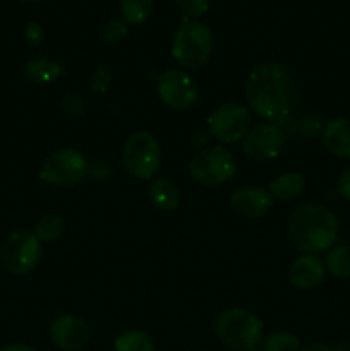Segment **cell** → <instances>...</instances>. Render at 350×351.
<instances>
[{
	"instance_id": "16",
	"label": "cell",
	"mask_w": 350,
	"mask_h": 351,
	"mask_svg": "<svg viewBox=\"0 0 350 351\" xmlns=\"http://www.w3.org/2000/svg\"><path fill=\"white\" fill-rule=\"evenodd\" d=\"M148 197L151 204L160 211H174L180 204V194L178 189L167 178H156L150 184L148 189Z\"/></svg>"
},
{
	"instance_id": "10",
	"label": "cell",
	"mask_w": 350,
	"mask_h": 351,
	"mask_svg": "<svg viewBox=\"0 0 350 351\" xmlns=\"http://www.w3.org/2000/svg\"><path fill=\"white\" fill-rule=\"evenodd\" d=\"M198 84L187 72L180 69H172L158 77L156 93L158 98L174 110H185L194 105L198 98Z\"/></svg>"
},
{
	"instance_id": "33",
	"label": "cell",
	"mask_w": 350,
	"mask_h": 351,
	"mask_svg": "<svg viewBox=\"0 0 350 351\" xmlns=\"http://www.w3.org/2000/svg\"><path fill=\"white\" fill-rule=\"evenodd\" d=\"M23 2H30V3H33V2H41V0H23Z\"/></svg>"
},
{
	"instance_id": "3",
	"label": "cell",
	"mask_w": 350,
	"mask_h": 351,
	"mask_svg": "<svg viewBox=\"0 0 350 351\" xmlns=\"http://www.w3.org/2000/svg\"><path fill=\"white\" fill-rule=\"evenodd\" d=\"M263 321L246 308H229L216 317L215 335L233 351H253L263 343Z\"/></svg>"
},
{
	"instance_id": "22",
	"label": "cell",
	"mask_w": 350,
	"mask_h": 351,
	"mask_svg": "<svg viewBox=\"0 0 350 351\" xmlns=\"http://www.w3.org/2000/svg\"><path fill=\"white\" fill-rule=\"evenodd\" d=\"M64 233V219L57 215H45L34 225V235L40 242H55Z\"/></svg>"
},
{
	"instance_id": "18",
	"label": "cell",
	"mask_w": 350,
	"mask_h": 351,
	"mask_svg": "<svg viewBox=\"0 0 350 351\" xmlns=\"http://www.w3.org/2000/svg\"><path fill=\"white\" fill-rule=\"evenodd\" d=\"M24 74L30 81L36 82V84H48V82H55L64 74V67L55 60L34 57L24 67Z\"/></svg>"
},
{
	"instance_id": "20",
	"label": "cell",
	"mask_w": 350,
	"mask_h": 351,
	"mask_svg": "<svg viewBox=\"0 0 350 351\" xmlns=\"http://www.w3.org/2000/svg\"><path fill=\"white\" fill-rule=\"evenodd\" d=\"M113 350L115 351H154L153 339L150 335L139 329H130V331L122 332L117 336L113 341Z\"/></svg>"
},
{
	"instance_id": "6",
	"label": "cell",
	"mask_w": 350,
	"mask_h": 351,
	"mask_svg": "<svg viewBox=\"0 0 350 351\" xmlns=\"http://www.w3.org/2000/svg\"><path fill=\"white\" fill-rule=\"evenodd\" d=\"M41 257V245L36 235L26 230L14 232L3 240L0 249V261L7 273L23 274L31 273L38 266Z\"/></svg>"
},
{
	"instance_id": "13",
	"label": "cell",
	"mask_w": 350,
	"mask_h": 351,
	"mask_svg": "<svg viewBox=\"0 0 350 351\" xmlns=\"http://www.w3.org/2000/svg\"><path fill=\"white\" fill-rule=\"evenodd\" d=\"M230 206L242 218L257 219L266 216L273 208L270 191L263 187H240L230 197Z\"/></svg>"
},
{
	"instance_id": "25",
	"label": "cell",
	"mask_w": 350,
	"mask_h": 351,
	"mask_svg": "<svg viewBox=\"0 0 350 351\" xmlns=\"http://www.w3.org/2000/svg\"><path fill=\"white\" fill-rule=\"evenodd\" d=\"M178 9L187 17H199L208 12L209 0H175Z\"/></svg>"
},
{
	"instance_id": "28",
	"label": "cell",
	"mask_w": 350,
	"mask_h": 351,
	"mask_svg": "<svg viewBox=\"0 0 350 351\" xmlns=\"http://www.w3.org/2000/svg\"><path fill=\"white\" fill-rule=\"evenodd\" d=\"M88 173H91L96 180H108L113 173V168L108 161L98 160V161H95L91 167H89Z\"/></svg>"
},
{
	"instance_id": "32",
	"label": "cell",
	"mask_w": 350,
	"mask_h": 351,
	"mask_svg": "<svg viewBox=\"0 0 350 351\" xmlns=\"http://www.w3.org/2000/svg\"><path fill=\"white\" fill-rule=\"evenodd\" d=\"M0 351H36L31 346L23 345V343H10V345H5Z\"/></svg>"
},
{
	"instance_id": "19",
	"label": "cell",
	"mask_w": 350,
	"mask_h": 351,
	"mask_svg": "<svg viewBox=\"0 0 350 351\" xmlns=\"http://www.w3.org/2000/svg\"><path fill=\"white\" fill-rule=\"evenodd\" d=\"M326 271L338 280L350 278V247L335 245L328 250L326 256Z\"/></svg>"
},
{
	"instance_id": "27",
	"label": "cell",
	"mask_w": 350,
	"mask_h": 351,
	"mask_svg": "<svg viewBox=\"0 0 350 351\" xmlns=\"http://www.w3.org/2000/svg\"><path fill=\"white\" fill-rule=\"evenodd\" d=\"M24 40L31 45V47H38L43 41V27L38 21H30L24 29Z\"/></svg>"
},
{
	"instance_id": "4",
	"label": "cell",
	"mask_w": 350,
	"mask_h": 351,
	"mask_svg": "<svg viewBox=\"0 0 350 351\" xmlns=\"http://www.w3.org/2000/svg\"><path fill=\"white\" fill-rule=\"evenodd\" d=\"M213 51V33L199 21H185L178 26L172 41V57L180 67L199 69Z\"/></svg>"
},
{
	"instance_id": "9",
	"label": "cell",
	"mask_w": 350,
	"mask_h": 351,
	"mask_svg": "<svg viewBox=\"0 0 350 351\" xmlns=\"http://www.w3.org/2000/svg\"><path fill=\"white\" fill-rule=\"evenodd\" d=\"M253 119L250 112L240 103H225L218 106L208 119V129L222 143H235L249 132Z\"/></svg>"
},
{
	"instance_id": "7",
	"label": "cell",
	"mask_w": 350,
	"mask_h": 351,
	"mask_svg": "<svg viewBox=\"0 0 350 351\" xmlns=\"http://www.w3.org/2000/svg\"><path fill=\"white\" fill-rule=\"evenodd\" d=\"M89 163L79 151L64 147L51 153L40 168V178L54 187H69L88 175Z\"/></svg>"
},
{
	"instance_id": "2",
	"label": "cell",
	"mask_w": 350,
	"mask_h": 351,
	"mask_svg": "<svg viewBox=\"0 0 350 351\" xmlns=\"http://www.w3.org/2000/svg\"><path fill=\"white\" fill-rule=\"evenodd\" d=\"M288 233L299 252H325L338 239V218L321 204L299 206L290 216Z\"/></svg>"
},
{
	"instance_id": "24",
	"label": "cell",
	"mask_w": 350,
	"mask_h": 351,
	"mask_svg": "<svg viewBox=\"0 0 350 351\" xmlns=\"http://www.w3.org/2000/svg\"><path fill=\"white\" fill-rule=\"evenodd\" d=\"M127 33H129V27L122 19H110L102 27V38L106 43H119L127 36Z\"/></svg>"
},
{
	"instance_id": "31",
	"label": "cell",
	"mask_w": 350,
	"mask_h": 351,
	"mask_svg": "<svg viewBox=\"0 0 350 351\" xmlns=\"http://www.w3.org/2000/svg\"><path fill=\"white\" fill-rule=\"evenodd\" d=\"M302 351H338V348L331 345H326V343H314V345L305 346Z\"/></svg>"
},
{
	"instance_id": "11",
	"label": "cell",
	"mask_w": 350,
	"mask_h": 351,
	"mask_svg": "<svg viewBox=\"0 0 350 351\" xmlns=\"http://www.w3.org/2000/svg\"><path fill=\"white\" fill-rule=\"evenodd\" d=\"M285 144V134L275 123H261L244 137L242 149L250 160L264 161L277 158Z\"/></svg>"
},
{
	"instance_id": "8",
	"label": "cell",
	"mask_w": 350,
	"mask_h": 351,
	"mask_svg": "<svg viewBox=\"0 0 350 351\" xmlns=\"http://www.w3.org/2000/svg\"><path fill=\"white\" fill-rule=\"evenodd\" d=\"M189 171L196 182L202 185H220L230 180L237 171L233 154L222 146H211L194 154Z\"/></svg>"
},
{
	"instance_id": "23",
	"label": "cell",
	"mask_w": 350,
	"mask_h": 351,
	"mask_svg": "<svg viewBox=\"0 0 350 351\" xmlns=\"http://www.w3.org/2000/svg\"><path fill=\"white\" fill-rule=\"evenodd\" d=\"M264 351H299L301 350V341L294 332L280 331L266 336L263 339Z\"/></svg>"
},
{
	"instance_id": "34",
	"label": "cell",
	"mask_w": 350,
	"mask_h": 351,
	"mask_svg": "<svg viewBox=\"0 0 350 351\" xmlns=\"http://www.w3.org/2000/svg\"><path fill=\"white\" fill-rule=\"evenodd\" d=\"M253 351H259V350H253Z\"/></svg>"
},
{
	"instance_id": "12",
	"label": "cell",
	"mask_w": 350,
	"mask_h": 351,
	"mask_svg": "<svg viewBox=\"0 0 350 351\" xmlns=\"http://www.w3.org/2000/svg\"><path fill=\"white\" fill-rule=\"evenodd\" d=\"M50 338L57 348L79 351L89 341V329L78 315L62 314L50 324Z\"/></svg>"
},
{
	"instance_id": "14",
	"label": "cell",
	"mask_w": 350,
	"mask_h": 351,
	"mask_svg": "<svg viewBox=\"0 0 350 351\" xmlns=\"http://www.w3.org/2000/svg\"><path fill=\"white\" fill-rule=\"evenodd\" d=\"M326 276V266L316 254H304L290 266V283L299 290L319 287Z\"/></svg>"
},
{
	"instance_id": "26",
	"label": "cell",
	"mask_w": 350,
	"mask_h": 351,
	"mask_svg": "<svg viewBox=\"0 0 350 351\" xmlns=\"http://www.w3.org/2000/svg\"><path fill=\"white\" fill-rule=\"evenodd\" d=\"M110 86V72L106 71V69H98V71H95L91 74V77H89V88L93 89V91L96 93H103L106 91Z\"/></svg>"
},
{
	"instance_id": "30",
	"label": "cell",
	"mask_w": 350,
	"mask_h": 351,
	"mask_svg": "<svg viewBox=\"0 0 350 351\" xmlns=\"http://www.w3.org/2000/svg\"><path fill=\"white\" fill-rule=\"evenodd\" d=\"M336 191L342 195L345 201L350 202V165L345 168V170L340 173L338 184H336Z\"/></svg>"
},
{
	"instance_id": "1",
	"label": "cell",
	"mask_w": 350,
	"mask_h": 351,
	"mask_svg": "<svg viewBox=\"0 0 350 351\" xmlns=\"http://www.w3.org/2000/svg\"><path fill=\"white\" fill-rule=\"evenodd\" d=\"M246 99L261 119L281 120L294 112L299 96L288 69L278 62H264L247 77Z\"/></svg>"
},
{
	"instance_id": "17",
	"label": "cell",
	"mask_w": 350,
	"mask_h": 351,
	"mask_svg": "<svg viewBox=\"0 0 350 351\" xmlns=\"http://www.w3.org/2000/svg\"><path fill=\"white\" fill-rule=\"evenodd\" d=\"M305 180L301 173L297 171H285L275 177L270 182V194L271 197H277L280 201H290L301 195L304 191Z\"/></svg>"
},
{
	"instance_id": "5",
	"label": "cell",
	"mask_w": 350,
	"mask_h": 351,
	"mask_svg": "<svg viewBox=\"0 0 350 351\" xmlns=\"http://www.w3.org/2000/svg\"><path fill=\"white\" fill-rule=\"evenodd\" d=\"M161 149L156 137L146 130L134 132L122 149V165L127 173L139 180L153 178L160 170Z\"/></svg>"
},
{
	"instance_id": "29",
	"label": "cell",
	"mask_w": 350,
	"mask_h": 351,
	"mask_svg": "<svg viewBox=\"0 0 350 351\" xmlns=\"http://www.w3.org/2000/svg\"><path fill=\"white\" fill-rule=\"evenodd\" d=\"M64 106L67 112L74 113V115H82L84 113V101L82 98H79L75 93H69L64 98Z\"/></svg>"
},
{
	"instance_id": "15",
	"label": "cell",
	"mask_w": 350,
	"mask_h": 351,
	"mask_svg": "<svg viewBox=\"0 0 350 351\" xmlns=\"http://www.w3.org/2000/svg\"><path fill=\"white\" fill-rule=\"evenodd\" d=\"M323 143L336 158L350 160V119L336 117L323 129Z\"/></svg>"
},
{
	"instance_id": "21",
	"label": "cell",
	"mask_w": 350,
	"mask_h": 351,
	"mask_svg": "<svg viewBox=\"0 0 350 351\" xmlns=\"http://www.w3.org/2000/svg\"><path fill=\"white\" fill-rule=\"evenodd\" d=\"M153 10V0H120V14L127 24H143Z\"/></svg>"
}]
</instances>
